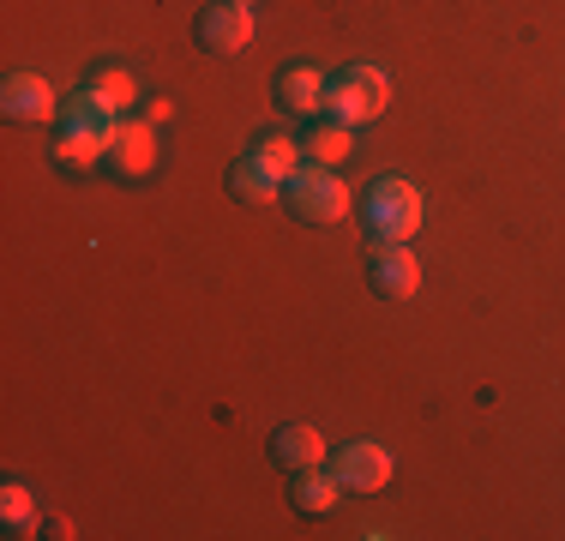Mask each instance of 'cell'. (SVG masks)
Wrapping results in <instances>:
<instances>
[{"instance_id": "6da1fadb", "label": "cell", "mask_w": 565, "mask_h": 541, "mask_svg": "<svg viewBox=\"0 0 565 541\" xmlns=\"http://www.w3.org/2000/svg\"><path fill=\"white\" fill-rule=\"evenodd\" d=\"M120 108H109L97 97V91H78V97H66L61 103V139H55V157L66 162V169H90V162H103L109 157V145H115V132H120Z\"/></svg>"}, {"instance_id": "7a4b0ae2", "label": "cell", "mask_w": 565, "mask_h": 541, "mask_svg": "<svg viewBox=\"0 0 565 541\" xmlns=\"http://www.w3.org/2000/svg\"><path fill=\"white\" fill-rule=\"evenodd\" d=\"M385 103H392V78L380 66H343L326 85V120H343V127H361V120H380Z\"/></svg>"}, {"instance_id": "3957f363", "label": "cell", "mask_w": 565, "mask_h": 541, "mask_svg": "<svg viewBox=\"0 0 565 541\" xmlns=\"http://www.w3.org/2000/svg\"><path fill=\"white\" fill-rule=\"evenodd\" d=\"M282 205L301 223H343L349 216V187L338 181L331 162H301V169L282 181Z\"/></svg>"}, {"instance_id": "277c9868", "label": "cell", "mask_w": 565, "mask_h": 541, "mask_svg": "<svg viewBox=\"0 0 565 541\" xmlns=\"http://www.w3.org/2000/svg\"><path fill=\"white\" fill-rule=\"evenodd\" d=\"M422 187L415 181H403V174H385V181H373L367 187V235H380V241H409V235H422Z\"/></svg>"}, {"instance_id": "5b68a950", "label": "cell", "mask_w": 565, "mask_h": 541, "mask_svg": "<svg viewBox=\"0 0 565 541\" xmlns=\"http://www.w3.org/2000/svg\"><path fill=\"white\" fill-rule=\"evenodd\" d=\"M331 476L343 481V494H380V487H392V452L373 439H343L338 452H331Z\"/></svg>"}, {"instance_id": "8992f818", "label": "cell", "mask_w": 565, "mask_h": 541, "mask_svg": "<svg viewBox=\"0 0 565 541\" xmlns=\"http://www.w3.org/2000/svg\"><path fill=\"white\" fill-rule=\"evenodd\" d=\"M367 283L385 301H409V295L422 289V259H415L409 241H380V247L367 253Z\"/></svg>"}, {"instance_id": "52a82bcc", "label": "cell", "mask_w": 565, "mask_h": 541, "mask_svg": "<svg viewBox=\"0 0 565 541\" xmlns=\"http://www.w3.org/2000/svg\"><path fill=\"white\" fill-rule=\"evenodd\" d=\"M199 49L205 54H241L253 43V7H235V0H211L193 24Z\"/></svg>"}, {"instance_id": "ba28073f", "label": "cell", "mask_w": 565, "mask_h": 541, "mask_svg": "<svg viewBox=\"0 0 565 541\" xmlns=\"http://www.w3.org/2000/svg\"><path fill=\"white\" fill-rule=\"evenodd\" d=\"M109 169L120 174V181H139V174H151L157 169V127L151 120H120V132H115V145H109Z\"/></svg>"}, {"instance_id": "9c48e42d", "label": "cell", "mask_w": 565, "mask_h": 541, "mask_svg": "<svg viewBox=\"0 0 565 541\" xmlns=\"http://www.w3.org/2000/svg\"><path fill=\"white\" fill-rule=\"evenodd\" d=\"M282 181H289V174L271 169L259 151H241L235 169H228V193H235L241 205H277V199H282Z\"/></svg>"}, {"instance_id": "30bf717a", "label": "cell", "mask_w": 565, "mask_h": 541, "mask_svg": "<svg viewBox=\"0 0 565 541\" xmlns=\"http://www.w3.org/2000/svg\"><path fill=\"white\" fill-rule=\"evenodd\" d=\"M0 108H7L12 120H55L61 115L55 85H49L43 73H12L7 85H0Z\"/></svg>"}, {"instance_id": "8fae6325", "label": "cell", "mask_w": 565, "mask_h": 541, "mask_svg": "<svg viewBox=\"0 0 565 541\" xmlns=\"http://www.w3.org/2000/svg\"><path fill=\"white\" fill-rule=\"evenodd\" d=\"M271 457L289 469V476H295V469H313V464H326V433L307 427V422H289V427H277Z\"/></svg>"}, {"instance_id": "7c38bea8", "label": "cell", "mask_w": 565, "mask_h": 541, "mask_svg": "<svg viewBox=\"0 0 565 541\" xmlns=\"http://www.w3.org/2000/svg\"><path fill=\"white\" fill-rule=\"evenodd\" d=\"M326 73H313V66H289V73H277V103L289 108V115H319L326 108Z\"/></svg>"}, {"instance_id": "4fadbf2b", "label": "cell", "mask_w": 565, "mask_h": 541, "mask_svg": "<svg viewBox=\"0 0 565 541\" xmlns=\"http://www.w3.org/2000/svg\"><path fill=\"white\" fill-rule=\"evenodd\" d=\"M289 499H295V511H307V518H326L331 506L343 499V481L331 476V469H295V481H289Z\"/></svg>"}, {"instance_id": "5bb4252c", "label": "cell", "mask_w": 565, "mask_h": 541, "mask_svg": "<svg viewBox=\"0 0 565 541\" xmlns=\"http://www.w3.org/2000/svg\"><path fill=\"white\" fill-rule=\"evenodd\" d=\"M349 132H355V127H343V120H319V127L301 139L307 162H331V169H338V162L355 151V139H349Z\"/></svg>"}, {"instance_id": "9a60e30c", "label": "cell", "mask_w": 565, "mask_h": 541, "mask_svg": "<svg viewBox=\"0 0 565 541\" xmlns=\"http://www.w3.org/2000/svg\"><path fill=\"white\" fill-rule=\"evenodd\" d=\"M90 91H97V97L109 103V108H120V115H127V108H132V97H139V85H132V73H120V66H97V73H90Z\"/></svg>"}, {"instance_id": "2e32d148", "label": "cell", "mask_w": 565, "mask_h": 541, "mask_svg": "<svg viewBox=\"0 0 565 541\" xmlns=\"http://www.w3.org/2000/svg\"><path fill=\"white\" fill-rule=\"evenodd\" d=\"M0 518H7V530H12V535L36 530V499L24 494L19 481H7V487H0Z\"/></svg>"}, {"instance_id": "e0dca14e", "label": "cell", "mask_w": 565, "mask_h": 541, "mask_svg": "<svg viewBox=\"0 0 565 541\" xmlns=\"http://www.w3.org/2000/svg\"><path fill=\"white\" fill-rule=\"evenodd\" d=\"M253 151H259L265 162H271V169H282V174H295V169H301V145H295V139H282V132H265V139L253 145Z\"/></svg>"}, {"instance_id": "ac0fdd59", "label": "cell", "mask_w": 565, "mask_h": 541, "mask_svg": "<svg viewBox=\"0 0 565 541\" xmlns=\"http://www.w3.org/2000/svg\"><path fill=\"white\" fill-rule=\"evenodd\" d=\"M235 7H253V0H235Z\"/></svg>"}]
</instances>
